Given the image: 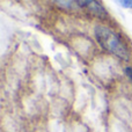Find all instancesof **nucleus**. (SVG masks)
<instances>
[{
  "instance_id": "20e7f679",
  "label": "nucleus",
  "mask_w": 132,
  "mask_h": 132,
  "mask_svg": "<svg viewBox=\"0 0 132 132\" xmlns=\"http://www.w3.org/2000/svg\"><path fill=\"white\" fill-rule=\"evenodd\" d=\"M125 74L128 75V78L130 79V81L132 82V67H126L125 68Z\"/></svg>"
},
{
  "instance_id": "f03ea898",
  "label": "nucleus",
  "mask_w": 132,
  "mask_h": 132,
  "mask_svg": "<svg viewBox=\"0 0 132 132\" xmlns=\"http://www.w3.org/2000/svg\"><path fill=\"white\" fill-rule=\"evenodd\" d=\"M78 4L88 8V11L90 13H93L94 15H97V16L107 15V12H105L104 7L97 1H78Z\"/></svg>"
},
{
  "instance_id": "7ed1b4c3",
  "label": "nucleus",
  "mask_w": 132,
  "mask_h": 132,
  "mask_svg": "<svg viewBox=\"0 0 132 132\" xmlns=\"http://www.w3.org/2000/svg\"><path fill=\"white\" fill-rule=\"evenodd\" d=\"M122 7L124 8H132V0H121V1H117Z\"/></svg>"
},
{
  "instance_id": "f257e3e1",
  "label": "nucleus",
  "mask_w": 132,
  "mask_h": 132,
  "mask_svg": "<svg viewBox=\"0 0 132 132\" xmlns=\"http://www.w3.org/2000/svg\"><path fill=\"white\" fill-rule=\"evenodd\" d=\"M94 34H95L96 41L105 51L112 53L114 56L121 58V59L128 60V49L114 30H111L105 26H96L94 29Z\"/></svg>"
}]
</instances>
